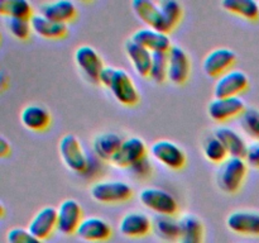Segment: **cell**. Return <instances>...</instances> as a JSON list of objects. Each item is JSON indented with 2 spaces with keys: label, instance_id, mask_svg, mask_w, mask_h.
<instances>
[{
  "label": "cell",
  "instance_id": "20",
  "mask_svg": "<svg viewBox=\"0 0 259 243\" xmlns=\"http://www.w3.org/2000/svg\"><path fill=\"white\" fill-rule=\"evenodd\" d=\"M124 139L115 132H103L94 137L93 152L103 162H111Z\"/></svg>",
  "mask_w": 259,
  "mask_h": 243
},
{
  "label": "cell",
  "instance_id": "8",
  "mask_svg": "<svg viewBox=\"0 0 259 243\" xmlns=\"http://www.w3.org/2000/svg\"><path fill=\"white\" fill-rule=\"evenodd\" d=\"M249 86V78L243 71L232 68L217 78L214 84V98L239 96Z\"/></svg>",
  "mask_w": 259,
  "mask_h": 243
},
{
  "label": "cell",
  "instance_id": "37",
  "mask_svg": "<svg viewBox=\"0 0 259 243\" xmlns=\"http://www.w3.org/2000/svg\"><path fill=\"white\" fill-rule=\"evenodd\" d=\"M244 161L247 162L248 167L259 169V141H254L248 144Z\"/></svg>",
  "mask_w": 259,
  "mask_h": 243
},
{
  "label": "cell",
  "instance_id": "25",
  "mask_svg": "<svg viewBox=\"0 0 259 243\" xmlns=\"http://www.w3.org/2000/svg\"><path fill=\"white\" fill-rule=\"evenodd\" d=\"M30 24L33 33L45 39H61L67 34V24L53 22L39 13L33 15Z\"/></svg>",
  "mask_w": 259,
  "mask_h": 243
},
{
  "label": "cell",
  "instance_id": "24",
  "mask_svg": "<svg viewBox=\"0 0 259 243\" xmlns=\"http://www.w3.org/2000/svg\"><path fill=\"white\" fill-rule=\"evenodd\" d=\"M51 114L45 106L38 104H29L20 111V122L27 129L32 132H43L50 127Z\"/></svg>",
  "mask_w": 259,
  "mask_h": 243
},
{
  "label": "cell",
  "instance_id": "26",
  "mask_svg": "<svg viewBox=\"0 0 259 243\" xmlns=\"http://www.w3.org/2000/svg\"><path fill=\"white\" fill-rule=\"evenodd\" d=\"M205 228L201 219L194 214L180 218V237L177 243H204Z\"/></svg>",
  "mask_w": 259,
  "mask_h": 243
},
{
  "label": "cell",
  "instance_id": "17",
  "mask_svg": "<svg viewBox=\"0 0 259 243\" xmlns=\"http://www.w3.org/2000/svg\"><path fill=\"white\" fill-rule=\"evenodd\" d=\"M28 230L39 239L45 240L57 230V208L43 207L35 212L30 222L28 223Z\"/></svg>",
  "mask_w": 259,
  "mask_h": 243
},
{
  "label": "cell",
  "instance_id": "35",
  "mask_svg": "<svg viewBox=\"0 0 259 243\" xmlns=\"http://www.w3.org/2000/svg\"><path fill=\"white\" fill-rule=\"evenodd\" d=\"M5 238H7V243H43V240L32 234L28 228H10Z\"/></svg>",
  "mask_w": 259,
  "mask_h": 243
},
{
  "label": "cell",
  "instance_id": "33",
  "mask_svg": "<svg viewBox=\"0 0 259 243\" xmlns=\"http://www.w3.org/2000/svg\"><path fill=\"white\" fill-rule=\"evenodd\" d=\"M167 73H168V57H167V53H153L148 77L154 83L161 84L167 80Z\"/></svg>",
  "mask_w": 259,
  "mask_h": 243
},
{
  "label": "cell",
  "instance_id": "34",
  "mask_svg": "<svg viewBox=\"0 0 259 243\" xmlns=\"http://www.w3.org/2000/svg\"><path fill=\"white\" fill-rule=\"evenodd\" d=\"M5 27L13 38L18 40H27L33 33L32 24L29 19H19V18H7Z\"/></svg>",
  "mask_w": 259,
  "mask_h": 243
},
{
  "label": "cell",
  "instance_id": "6",
  "mask_svg": "<svg viewBox=\"0 0 259 243\" xmlns=\"http://www.w3.org/2000/svg\"><path fill=\"white\" fill-rule=\"evenodd\" d=\"M149 154L154 161L169 170H181L186 165L184 149L169 139H158L149 147Z\"/></svg>",
  "mask_w": 259,
  "mask_h": 243
},
{
  "label": "cell",
  "instance_id": "13",
  "mask_svg": "<svg viewBox=\"0 0 259 243\" xmlns=\"http://www.w3.org/2000/svg\"><path fill=\"white\" fill-rule=\"evenodd\" d=\"M148 147H147L146 142L141 137H128V138H125L123 141L118 153L115 154L111 164L116 167L129 169L136 162H138L139 159L148 156Z\"/></svg>",
  "mask_w": 259,
  "mask_h": 243
},
{
  "label": "cell",
  "instance_id": "30",
  "mask_svg": "<svg viewBox=\"0 0 259 243\" xmlns=\"http://www.w3.org/2000/svg\"><path fill=\"white\" fill-rule=\"evenodd\" d=\"M202 154L207 161L217 165H220L229 157L225 147L214 133L207 136L202 142Z\"/></svg>",
  "mask_w": 259,
  "mask_h": 243
},
{
  "label": "cell",
  "instance_id": "2",
  "mask_svg": "<svg viewBox=\"0 0 259 243\" xmlns=\"http://www.w3.org/2000/svg\"><path fill=\"white\" fill-rule=\"evenodd\" d=\"M248 174V165L240 157H228L218 166L217 184L225 194H235L244 184Z\"/></svg>",
  "mask_w": 259,
  "mask_h": 243
},
{
  "label": "cell",
  "instance_id": "18",
  "mask_svg": "<svg viewBox=\"0 0 259 243\" xmlns=\"http://www.w3.org/2000/svg\"><path fill=\"white\" fill-rule=\"evenodd\" d=\"M131 39H133L134 42H137L138 45L143 46L144 48L151 51L152 53H167L171 50L172 46H174L172 45L168 33L159 32V30L152 29V28L148 27L138 28V29L132 34Z\"/></svg>",
  "mask_w": 259,
  "mask_h": 243
},
{
  "label": "cell",
  "instance_id": "28",
  "mask_svg": "<svg viewBox=\"0 0 259 243\" xmlns=\"http://www.w3.org/2000/svg\"><path fill=\"white\" fill-rule=\"evenodd\" d=\"M222 7L230 14L247 20H257L259 18V3L254 0H224Z\"/></svg>",
  "mask_w": 259,
  "mask_h": 243
},
{
  "label": "cell",
  "instance_id": "3",
  "mask_svg": "<svg viewBox=\"0 0 259 243\" xmlns=\"http://www.w3.org/2000/svg\"><path fill=\"white\" fill-rule=\"evenodd\" d=\"M90 196L100 204H120L132 199L133 189L123 180H100L91 185Z\"/></svg>",
  "mask_w": 259,
  "mask_h": 243
},
{
  "label": "cell",
  "instance_id": "4",
  "mask_svg": "<svg viewBox=\"0 0 259 243\" xmlns=\"http://www.w3.org/2000/svg\"><path fill=\"white\" fill-rule=\"evenodd\" d=\"M58 152L68 170L80 175L85 172L89 164V154L75 134L67 133L61 137L58 142Z\"/></svg>",
  "mask_w": 259,
  "mask_h": 243
},
{
  "label": "cell",
  "instance_id": "7",
  "mask_svg": "<svg viewBox=\"0 0 259 243\" xmlns=\"http://www.w3.org/2000/svg\"><path fill=\"white\" fill-rule=\"evenodd\" d=\"M76 66L90 83H99L104 70V62L98 51L89 45L78 46L73 53Z\"/></svg>",
  "mask_w": 259,
  "mask_h": 243
},
{
  "label": "cell",
  "instance_id": "12",
  "mask_svg": "<svg viewBox=\"0 0 259 243\" xmlns=\"http://www.w3.org/2000/svg\"><path fill=\"white\" fill-rule=\"evenodd\" d=\"M235 61H237V55L230 48H214L205 56L202 61V70L210 77L218 78L223 73L232 70Z\"/></svg>",
  "mask_w": 259,
  "mask_h": 243
},
{
  "label": "cell",
  "instance_id": "23",
  "mask_svg": "<svg viewBox=\"0 0 259 243\" xmlns=\"http://www.w3.org/2000/svg\"><path fill=\"white\" fill-rule=\"evenodd\" d=\"M214 134L222 142L230 157L244 158L245 152H247L248 148V143L239 132H237L232 127L220 126L215 129Z\"/></svg>",
  "mask_w": 259,
  "mask_h": 243
},
{
  "label": "cell",
  "instance_id": "21",
  "mask_svg": "<svg viewBox=\"0 0 259 243\" xmlns=\"http://www.w3.org/2000/svg\"><path fill=\"white\" fill-rule=\"evenodd\" d=\"M38 10H39L38 12L39 14L45 15L48 19L62 23V24L72 22L77 15V8H76L75 3L70 2V0H56V2L42 3Z\"/></svg>",
  "mask_w": 259,
  "mask_h": 243
},
{
  "label": "cell",
  "instance_id": "10",
  "mask_svg": "<svg viewBox=\"0 0 259 243\" xmlns=\"http://www.w3.org/2000/svg\"><path fill=\"white\" fill-rule=\"evenodd\" d=\"M245 109V104L240 96L214 98L207 105V114L217 123H225L242 115Z\"/></svg>",
  "mask_w": 259,
  "mask_h": 243
},
{
  "label": "cell",
  "instance_id": "22",
  "mask_svg": "<svg viewBox=\"0 0 259 243\" xmlns=\"http://www.w3.org/2000/svg\"><path fill=\"white\" fill-rule=\"evenodd\" d=\"M124 51L131 62L132 67L137 72V75L142 77H148L149 71L152 66V57L153 53L144 48L143 46L138 45L133 39H128L124 45Z\"/></svg>",
  "mask_w": 259,
  "mask_h": 243
},
{
  "label": "cell",
  "instance_id": "29",
  "mask_svg": "<svg viewBox=\"0 0 259 243\" xmlns=\"http://www.w3.org/2000/svg\"><path fill=\"white\" fill-rule=\"evenodd\" d=\"M0 14L7 18H19V19H32L33 7L27 0H0Z\"/></svg>",
  "mask_w": 259,
  "mask_h": 243
},
{
  "label": "cell",
  "instance_id": "31",
  "mask_svg": "<svg viewBox=\"0 0 259 243\" xmlns=\"http://www.w3.org/2000/svg\"><path fill=\"white\" fill-rule=\"evenodd\" d=\"M159 8L162 10L164 19H166L167 24L169 25L171 29H174L182 19L184 15V7L177 0H161L158 2Z\"/></svg>",
  "mask_w": 259,
  "mask_h": 243
},
{
  "label": "cell",
  "instance_id": "9",
  "mask_svg": "<svg viewBox=\"0 0 259 243\" xmlns=\"http://www.w3.org/2000/svg\"><path fill=\"white\" fill-rule=\"evenodd\" d=\"M132 9L136 17L146 27L163 33H169L172 30L162 14L158 3L151 0H134L132 2Z\"/></svg>",
  "mask_w": 259,
  "mask_h": 243
},
{
  "label": "cell",
  "instance_id": "15",
  "mask_svg": "<svg viewBox=\"0 0 259 243\" xmlns=\"http://www.w3.org/2000/svg\"><path fill=\"white\" fill-rule=\"evenodd\" d=\"M227 227L240 235H259V213L254 210H234L227 217Z\"/></svg>",
  "mask_w": 259,
  "mask_h": 243
},
{
  "label": "cell",
  "instance_id": "27",
  "mask_svg": "<svg viewBox=\"0 0 259 243\" xmlns=\"http://www.w3.org/2000/svg\"><path fill=\"white\" fill-rule=\"evenodd\" d=\"M152 232L161 240L174 243L180 237V219L174 215H156L152 219Z\"/></svg>",
  "mask_w": 259,
  "mask_h": 243
},
{
  "label": "cell",
  "instance_id": "1",
  "mask_svg": "<svg viewBox=\"0 0 259 243\" xmlns=\"http://www.w3.org/2000/svg\"><path fill=\"white\" fill-rule=\"evenodd\" d=\"M99 84L124 106H134L141 99L136 83L124 68L105 66L99 78Z\"/></svg>",
  "mask_w": 259,
  "mask_h": 243
},
{
  "label": "cell",
  "instance_id": "5",
  "mask_svg": "<svg viewBox=\"0 0 259 243\" xmlns=\"http://www.w3.org/2000/svg\"><path fill=\"white\" fill-rule=\"evenodd\" d=\"M139 201L157 215H174L179 212L176 197L161 187H143L139 191Z\"/></svg>",
  "mask_w": 259,
  "mask_h": 243
},
{
  "label": "cell",
  "instance_id": "14",
  "mask_svg": "<svg viewBox=\"0 0 259 243\" xmlns=\"http://www.w3.org/2000/svg\"><path fill=\"white\" fill-rule=\"evenodd\" d=\"M168 57V73L167 80L174 85H184L191 73V61L186 51L180 46H172L167 52Z\"/></svg>",
  "mask_w": 259,
  "mask_h": 243
},
{
  "label": "cell",
  "instance_id": "32",
  "mask_svg": "<svg viewBox=\"0 0 259 243\" xmlns=\"http://www.w3.org/2000/svg\"><path fill=\"white\" fill-rule=\"evenodd\" d=\"M239 124L245 134L254 141H259V109H245L244 113L239 116Z\"/></svg>",
  "mask_w": 259,
  "mask_h": 243
},
{
  "label": "cell",
  "instance_id": "19",
  "mask_svg": "<svg viewBox=\"0 0 259 243\" xmlns=\"http://www.w3.org/2000/svg\"><path fill=\"white\" fill-rule=\"evenodd\" d=\"M152 230V219L146 213L133 210L121 217L119 222V232L129 238L146 237Z\"/></svg>",
  "mask_w": 259,
  "mask_h": 243
},
{
  "label": "cell",
  "instance_id": "38",
  "mask_svg": "<svg viewBox=\"0 0 259 243\" xmlns=\"http://www.w3.org/2000/svg\"><path fill=\"white\" fill-rule=\"evenodd\" d=\"M12 151V147H10V143L7 141L5 137H0V156L5 157L10 153Z\"/></svg>",
  "mask_w": 259,
  "mask_h": 243
},
{
  "label": "cell",
  "instance_id": "16",
  "mask_svg": "<svg viewBox=\"0 0 259 243\" xmlns=\"http://www.w3.org/2000/svg\"><path fill=\"white\" fill-rule=\"evenodd\" d=\"M113 234L111 225L100 217H86L77 228V235L85 242L99 243L105 242Z\"/></svg>",
  "mask_w": 259,
  "mask_h": 243
},
{
  "label": "cell",
  "instance_id": "36",
  "mask_svg": "<svg viewBox=\"0 0 259 243\" xmlns=\"http://www.w3.org/2000/svg\"><path fill=\"white\" fill-rule=\"evenodd\" d=\"M129 171H131V175H133L137 179H147L153 172V165H152L149 157L146 156L139 159L138 162H136L133 166L129 167Z\"/></svg>",
  "mask_w": 259,
  "mask_h": 243
},
{
  "label": "cell",
  "instance_id": "11",
  "mask_svg": "<svg viewBox=\"0 0 259 243\" xmlns=\"http://www.w3.org/2000/svg\"><path fill=\"white\" fill-rule=\"evenodd\" d=\"M82 220V208L77 200L66 199L57 207V230L61 234H76Z\"/></svg>",
  "mask_w": 259,
  "mask_h": 243
}]
</instances>
